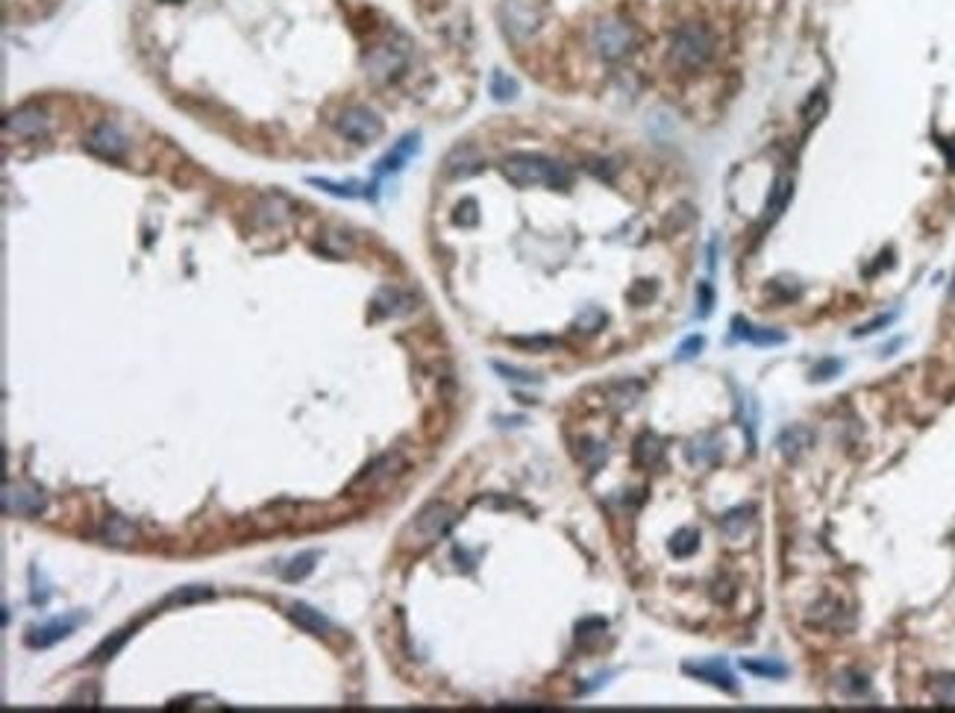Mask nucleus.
<instances>
[{"instance_id":"obj_1","label":"nucleus","mask_w":955,"mask_h":713,"mask_svg":"<svg viewBox=\"0 0 955 713\" xmlns=\"http://www.w3.org/2000/svg\"><path fill=\"white\" fill-rule=\"evenodd\" d=\"M503 176L517 188H570L573 174L561 162L538 153H512L503 159Z\"/></svg>"},{"instance_id":"obj_2","label":"nucleus","mask_w":955,"mask_h":713,"mask_svg":"<svg viewBox=\"0 0 955 713\" xmlns=\"http://www.w3.org/2000/svg\"><path fill=\"white\" fill-rule=\"evenodd\" d=\"M715 56V33L699 21H688L671 39V65L682 71H699Z\"/></svg>"},{"instance_id":"obj_3","label":"nucleus","mask_w":955,"mask_h":713,"mask_svg":"<svg viewBox=\"0 0 955 713\" xmlns=\"http://www.w3.org/2000/svg\"><path fill=\"white\" fill-rule=\"evenodd\" d=\"M453 523H456V511L447 503H430L427 508L418 511V517L403 531V544L409 549H423L447 535Z\"/></svg>"},{"instance_id":"obj_4","label":"nucleus","mask_w":955,"mask_h":713,"mask_svg":"<svg viewBox=\"0 0 955 713\" xmlns=\"http://www.w3.org/2000/svg\"><path fill=\"white\" fill-rule=\"evenodd\" d=\"M635 30L626 24L621 18H603L597 27H594V47L603 59H623L626 53L635 47Z\"/></svg>"},{"instance_id":"obj_5","label":"nucleus","mask_w":955,"mask_h":713,"mask_svg":"<svg viewBox=\"0 0 955 713\" xmlns=\"http://www.w3.org/2000/svg\"><path fill=\"white\" fill-rule=\"evenodd\" d=\"M500 21L506 36L512 41H526L535 36L541 27V9L535 0H503L500 4Z\"/></svg>"},{"instance_id":"obj_6","label":"nucleus","mask_w":955,"mask_h":713,"mask_svg":"<svg viewBox=\"0 0 955 713\" xmlns=\"http://www.w3.org/2000/svg\"><path fill=\"white\" fill-rule=\"evenodd\" d=\"M335 126H338V133L356 144H370L382 135V121L374 112L362 109V106H350V109H344L342 115H338Z\"/></svg>"},{"instance_id":"obj_7","label":"nucleus","mask_w":955,"mask_h":713,"mask_svg":"<svg viewBox=\"0 0 955 713\" xmlns=\"http://www.w3.org/2000/svg\"><path fill=\"white\" fill-rule=\"evenodd\" d=\"M4 511L9 517H39L45 511V494L33 485H6Z\"/></svg>"},{"instance_id":"obj_8","label":"nucleus","mask_w":955,"mask_h":713,"mask_svg":"<svg viewBox=\"0 0 955 713\" xmlns=\"http://www.w3.org/2000/svg\"><path fill=\"white\" fill-rule=\"evenodd\" d=\"M365 68L377 82H388V80H395L403 68H406V53H400L397 47H391V45L374 47L368 53Z\"/></svg>"},{"instance_id":"obj_9","label":"nucleus","mask_w":955,"mask_h":713,"mask_svg":"<svg viewBox=\"0 0 955 713\" xmlns=\"http://www.w3.org/2000/svg\"><path fill=\"white\" fill-rule=\"evenodd\" d=\"M86 147H89V153H94V156L109 159V162H118V159H124V153H126V135L118 130V126L100 124L98 130L89 135Z\"/></svg>"},{"instance_id":"obj_10","label":"nucleus","mask_w":955,"mask_h":713,"mask_svg":"<svg viewBox=\"0 0 955 713\" xmlns=\"http://www.w3.org/2000/svg\"><path fill=\"white\" fill-rule=\"evenodd\" d=\"M80 623H82V614H71V616H65V620H53L48 625H39V629H30L27 646L30 649H48L53 643L65 640V637L77 629Z\"/></svg>"},{"instance_id":"obj_11","label":"nucleus","mask_w":955,"mask_h":713,"mask_svg":"<svg viewBox=\"0 0 955 713\" xmlns=\"http://www.w3.org/2000/svg\"><path fill=\"white\" fill-rule=\"evenodd\" d=\"M4 130L15 133L21 138H39L41 133H48V118H45V112L33 109V106H24V109H15L6 115Z\"/></svg>"},{"instance_id":"obj_12","label":"nucleus","mask_w":955,"mask_h":713,"mask_svg":"<svg viewBox=\"0 0 955 713\" xmlns=\"http://www.w3.org/2000/svg\"><path fill=\"white\" fill-rule=\"evenodd\" d=\"M418 147H421V135H418V133H412V135H406V138H400V142H397L395 147H391V150H388L386 156L379 159V165H377V179H379V176H386V174H395V170H400L403 165L409 162L412 156L418 153Z\"/></svg>"},{"instance_id":"obj_13","label":"nucleus","mask_w":955,"mask_h":713,"mask_svg":"<svg viewBox=\"0 0 955 713\" xmlns=\"http://www.w3.org/2000/svg\"><path fill=\"white\" fill-rule=\"evenodd\" d=\"M685 673H688V675H694V678H703V681H708V684H715V687H720V690H726V693H738L735 675L729 673L724 661L685 664Z\"/></svg>"},{"instance_id":"obj_14","label":"nucleus","mask_w":955,"mask_h":713,"mask_svg":"<svg viewBox=\"0 0 955 713\" xmlns=\"http://www.w3.org/2000/svg\"><path fill=\"white\" fill-rule=\"evenodd\" d=\"M400 467H403V459H400L397 452H391V455H379L377 461H370V464L365 467V470L359 473L356 482L350 485V491H359V487H374V485H379V482H382V478H388L391 473H397Z\"/></svg>"},{"instance_id":"obj_15","label":"nucleus","mask_w":955,"mask_h":713,"mask_svg":"<svg viewBox=\"0 0 955 713\" xmlns=\"http://www.w3.org/2000/svg\"><path fill=\"white\" fill-rule=\"evenodd\" d=\"M480 168H482V159H480V153H476L471 144H459V147H453L450 156L444 159V170H447V176H450V179L471 176V174H476V170H480Z\"/></svg>"},{"instance_id":"obj_16","label":"nucleus","mask_w":955,"mask_h":713,"mask_svg":"<svg viewBox=\"0 0 955 713\" xmlns=\"http://www.w3.org/2000/svg\"><path fill=\"white\" fill-rule=\"evenodd\" d=\"M289 614H291V620L300 625L303 631H309V634H330L333 631V623L326 620L321 611H315L312 605H306V602H294Z\"/></svg>"},{"instance_id":"obj_17","label":"nucleus","mask_w":955,"mask_h":713,"mask_svg":"<svg viewBox=\"0 0 955 713\" xmlns=\"http://www.w3.org/2000/svg\"><path fill=\"white\" fill-rule=\"evenodd\" d=\"M374 308L382 314H406L415 308V296H412L409 291H400V288H382L377 296H374Z\"/></svg>"},{"instance_id":"obj_18","label":"nucleus","mask_w":955,"mask_h":713,"mask_svg":"<svg viewBox=\"0 0 955 713\" xmlns=\"http://www.w3.org/2000/svg\"><path fill=\"white\" fill-rule=\"evenodd\" d=\"M735 335L750 340V344H756V347H782L785 340H788L782 332H777V329L752 326V323H744V321H735Z\"/></svg>"},{"instance_id":"obj_19","label":"nucleus","mask_w":955,"mask_h":713,"mask_svg":"<svg viewBox=\"0 0 955 713\" xmlns=\"http://www.w3.org/2000/svg\"><path fill=\"white\" fill-rule=\"evenodd\" d=\"M812 429H805V425H791V429H785L779 434V452L785 455V459H797V455H803L805 450L812 446Z\"/></svg>"},{"instance_id":"obj_20","label":"nucleus","mask_w":955,"mask_h":713,"mask_svg":"<svg viewBox=\"0 0 955 713\" xmlns=\"http://www.w3.org/2000/svg\"><path fill=\"white\" fill-rule=\"evenodd\" d=\"M791 194H794V185H791V179H779V183H777V188H773V194H770V200H768V209H764V223L777 220V218L782 215V211H785V206H788V203H791Z\"/></svg>"},{"instance_id":"obj_21","label":"nucleus","mask_w":955,"mask_h":713,"mask_svg":"<svg viewBox=\"0 0 955 713\" xmlns=\"http://www.w3.org/2000/svg\"><path fill=\"white\" fill-rule=\"evenodd\" d=\"M103 540L106 544H118V546L130 544V540H135V526L126 523L124 517H109L103 526Z\"/></svg>"},{"instance_id":"obj_22","label":"nucleus","mask_w":955,"mask_h":713,"mask_svg":"<svg viewBox=\"0 0 955 713\" xmlns=\"http://www.w3.org/2000/svg\"><path fill=\"white\" fill-rule=\"evenodd\" d=\"M315 561H317V552H303V555L291 558L282 567V579L285 581H303L315 570Z\"/></svg>"},{"instance_id":"obj_23","label":"nucleus","mask_w":955,"mask_h":713,"mask_svg":"<svg viewBox=\"0 0 955 713\" xmlns=\"http://www.w3.org/2000/svg\"><path fill=\"white\" fill-rule=\"evenodd\" d=\"M685 455H688V461H691V464H712V461H717L720 446H717L715 438H703V441H694L691 446H688Z\"/></svg>"},{"instance_id":"obj_24","label":"nucleus","mask_w":955,"mask_h":713,"mask_svg":"<svg viewBox=\"0 0 955 713\" xmlns=\"http://www.w3.org/2000/svg\"><path fill=\"white\" fill-rule=\"evenodd\" d=\"M724 531L732 540H744L750 531V508H735L724 517Z\"/></svg>"},{"instance_id":"obj_25","label":"nucleus","mask_w":955,"mask_h":713,"mask_svg":"<svg viewBox=\"0 0 955 713\" xmlns=\"http://www.w3.org/2000/svg\"><path fill=\"white\" fill-rule=\"evenodd\" d=\"M744 669L752 675H764V678H785L788 675V666L779 664V661H756V657H747L744 661Z\"/></svg>"},{"instance_id":"obj_26","label":"nucleus","mask_w":955,"mask_h":713,"mask_svg":"<svg viewBox=\"0 0 955 713\" xmlns=\"http://www.w3.org/2000/svg\"><path fill=\"white\" fill-rule=\"evenodd\" d=\"M697 549H699V537H697V531H691V528H682V531H679V535H673V540H671V552H673L676 558L694 555Z\"/></svg>"},{"instance_id":"obj_27","label":"nucleus","mask_w":955,"mask_h":713,"mask_svg":"<svg viewBox=\"0 0 955 713\" xmlns=\"http://www.w3.org/2000/svg\"><path fill=\"white\" fill-rule=\"evenodd\" d=\"M491 94H494V100H500V103L512 100L517 94V82L512 77H506L503 71H494L491 73Z\"/></svg>"},{"instance_id":"obj_28","label":"nucleus","mask_w":955,"mask_h":713,"mask_svg":"<svg viewBox=\"0 0 955 713\" xmlns=\"http://www.w3.org/2000/svg\"><path fill=\"white\" fill-rule=\"evenodd\" d=\"M130 634H133V629H124V631H115L112 637H106V640L91 652V661H106V657H112Z\"/></svg>"},{"instance_id":"obj_29","label":"nucleus","mask_w":955,"mask_h":713,"mask_svg":"<svg viewBox=\"0 0 955 713\" xmlns=\"http://www.w3.org/2000/svg\"><path fill=\"white\" fill-rule=\"evenodd\" d=\"M662 455V446L655 441V434H641L638 446H635V459L641 464H655V459Z\"/></svg>"},{"instance_id":"obj_30","label":"nucleus","mask_w":955,"mask_h":713,"mask_svg":"<svg viewBox=\"0 0 955 713\" xmlns=\"http://www.w3.org/2000/svg\"><path fill=\"white\" fill-rule=\"evenodd\" d=\"M703 347H706V338H703V335H691L688 340H682V344H679L676 361H691V358H697L699 353H703Z\"/></svg>"},{"instance_id":"obj_31","label":"nucleus","mask_w":955,"mask_h":713,"mask_svg":"<svg viewBox=\"0 0 955 713\" xmlns=\"http://www.w3.org/2000/svg\"><path fill=\"white\" fill-rule=\"evenodd\" d=\"M309 183L317 185V188H324V191H330V194H335V197H359V194H362V191H359V183L335 185V183H330V179H309Z\"/></svg>"},{"instance_id":"obj_32","label":"nucleus","mask_w":955,"mask_h":713,"mask_svg":"<svg viewBox=\"0 0 955 713\" xmlns=\"http://www.w3.org/2000/svg\"><path fill=\"white\" fill-rule=\"evenodd\" d=\"M697 314L699 317H708V314H712V308H715V288H712V282H699V288H697Z\"/></svg>"},{"instance_id":"obj_33","label":"nucleus","mask_w":955,"mask_h":713,"mask_svg":"<svg viewBox=\"0 0 955 713\" xmlns=\"http://www.w3.org/2000/svg\"><path fill=\"white\" fill-rule=\"evenodd\" d=\"M841 367L844 365L838 358H826L812 370V382H829V379H835L838 374H841Z\"/></svg>"},{"instance_id":"obj_34","label":"nucleus","mask_w":955,"mask_h":713,"mask_svg":"<svg viewBox=\"0 0 955 713\" xmlns=\"http://www.w3.org/2000/svg\"><path fill=\"white\" fill-rule=\"evenodd\" d=\"M494 370H497V374H503V379L521 382V385H535V382H538L535 374H526V370H517V367H506V365H500V361H494Z\"/></svg>"},{"instance_id":"obj_35","label":"nucleus","mask_w":955,"mask_h":713,"mask_svg":"<svg viewBox=\"0 0 955 713\" xmlns=\"http://www.w3.org/2000/svg\"><path fill=\"white\" fill-rule=\"evenodd\" d=\"M212 590L209 588H186V590H177L165 599V605H177V602H197V599H206Z\"/></svg>"},{"instance_id":"obj_36","label":"nucleus","mask_w":955,"mask_h":713,"mask_svg":"<svg viewBox=\"0 0 955 713\" xmlns=\"http://www.w3.org/2000/svg\"><path fill=\"white\" fill-rule=\"evenodd\" d=\"M603 323H606V314H603L600 312V308H586V312H582L579 317H577V326H582V329H588V332H594V329H600Z\"/></svg>"},{"instance_id":"obj_37","label":"nucleus","mask_w":955,"mask_h":713,"mask_svg":"<svg viewBox=\"0 0 955 713\" xmlns=\"http://www.w3.org/2000/svg\"><path fill=\"white\" fill-rule=\"evenodd\" d=\"M935 696L947 705H955V675H941L935 681Z\"/></svg>"},{"instance_id":"obj_38","label":"nucleus","mask_w":955,"mask_h":713,"mask_svg":"<svg viewBox=\"0 0 955 713\" xmlns=\"http://www.w3.org/2000/svg\"><path fill=\"white\" fill-rule=\"evenodd\" d=\"M890 323H894V314H882V317H876V321H870V323H864V326H858V329H855V338H862V335H873V332H879V329H882V326H890Z\"/></svg>"},{"instance_id":"obj_39","label":"nucleus","mask_w":955,"mask_h":713,"mask_svg":"<svg viewBox=\"0 0 955 713\" xmlns=\"http://www.w3.org/2000/svg\"><path fill=\"white\" fill-rule=\"evenodd\" d=\"M823 106H826L823 91H814V98H812V103L803 109V115H805V118H809V121H817V118H820V112H823Z\"/></svg>"},{"instance_id":"obj_40","label":"nucleus","mask_w":955,"mask_h":713,"mask_svg":"<svg viewBox=\"0 0 955 713\" xmlns=\"http://www.w3.org/2000/svg\"><path fill=\"white\" fill-rule=\"evenodd\" d=\"M515 344H521V347H538V349H550V347H556V340H550V338H535V340H521V338H517V340H515Z\"/></svg>"},{"instance_id":"obj_41","label":"nucleus","mask_w":955,"mask_h":713,"mask_svg":"<svg viewBox=\"0 0 955 713\" xmlns=\"http://www.w3.org/2000/svg\"><path fill=\"white\" fill-rule=\"evenodd\" d=\"M950 296H952V303H955V279H952V288H950Z\"/></svg>"}]
</instances>
